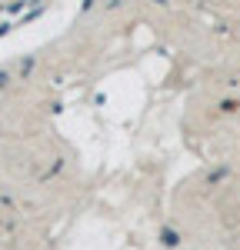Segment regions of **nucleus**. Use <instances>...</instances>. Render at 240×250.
<instances>
[{
  "instance_id": "obj_1",
  "label": "nucleus",
  "mask_w": 240,
  "mask_h": 250,
  "mask_svg": "<svg viewBox=\"0 0 240 250\" xmlns=\"http://www.w3.org/2000/svg\"><path fill=\"white\" fill-rule=\"evenodd\" d=\"M163 244H167V247H177V233H174V230H163Z\"/></svg>"
},
{
  "instance_id": "obj_2",
  "label": "nucleus",
  "mask_w": 240,
  "mask_h": 250,
  "mask_svg": "<svg viewBox=\"0 0 240 250\" xmlns=\"http://www.w3.org/2000/svg\"><path fill=\"white\" fill-rule=\"evenodd\" d=\"M3 80H7V70H0V83H3Z\"/></svg>"
}]
</instances>
